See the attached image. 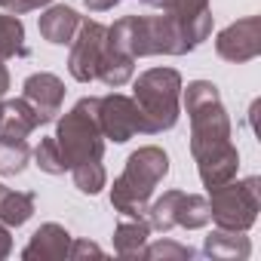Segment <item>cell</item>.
Returning a JSON list of instances; mask_svg holds the SVG:
<instances>
[{
	"label": "cell",
	"mask_w": 261,
	"mask_h": 261,
	"mask_svg": "<svg viewBox=\"0 0 261 261\" xmlns=\"http://www.w3.org/2000/svg\"><path fill=\"white\" fill-rule=\"evenodd\" d=\"M261 194H258V178H230L218 188L209 191V218L224 227V230H249L258 218Z\"/></svg>",
	"instance_id": "cell-5"
},
{
	"label": "cell",
	"mask_w": 261,
	"mask_h": 261,
	"mask_svg": "<svg viewBox=\"0 0 261 261\" xmlns=\"http://www.w3.org/2000/svg\"><path fill=\"white\" fill-rule=\"evenodd\" d=\"M40 123L37 111L25 101V98H16V101H7L4 105V114H0V133L4 136H16V139H28Z\"/></svg>",
	"instance_id": "cell-13"
},
{
	"label": "cell",
	"mask_w": 261,
	"mask_h": 261,
	"mask_svg": "<svg viewBox=\"0 0 261 261\" xmlns=\"http://www.w3.org/2000/svg\"><path fill=\"white\" fill-rule=\"evenodd\" d=\"M10 89V71H7V65L0 62V95H4Z\"/></svg>",
	"instance_id": "cell-26"
},
{
	"label": "cell",
	"mask_w": 261,
	"mask_h": 261,
	"mask_svg": "<svg viewBox=\"0 0 261 261\" xmlns=\"http://www.w3.org/2000/svg\"><path fill=\"white\" fill-rule=\"evenodd\" d=\"M0 114H4V101H0Z\"/></svg>",
	"instance_id": "cell-27"
},
{
	"label": "cell",
	"mask_w": 261,
	"mask_h": 261,
	"mask_svg": "<svg viewBox=\"0 0 261 261\" xmlns=\"http://www.w3.org/2000/svg\"><path fill=\"white\" fill-rule=\"evenodd\" d=\"M83 255H105V252H101V246H95V243H89V240H71L68 258H83Z\"/></svg>",
	"instance_id": "cell-23"
},
{
	"label": "cell",
	"mask_w": 261,
	"mask_h": 261,
	"mask_svg": "<svg viewBox=\"0 0 261 261\" xmlns=\"http://www.w3.org/2000/svg\"><path fill=\"white\" fill-rule=\"evenodd\" d=\"M0 191H4V185H0Z\"/></svg>",
	"instance_id": "cell-28"
},
{
	"label": "cell",
	"mask_w": 261,
	"mask_h": 261,
	"mask_svg": "<svg viewBox=\"0 0 261 261\" xmlns=\"http://www.w3.org/2000/svg\"><path fill=\"white\" fill-rule=\"evenodd\" d=\"M148 237H151L148 218H142V215H120V221L114 227V249L123 258H136L148 246Z\"/></svg>",
	"instance_id": "cell-12"
},
{
	"label": "cell",
	"mask_w": 261,
	"mask_h": 261,
	"mask_svg": "<svg viewBox=\"0 0 261 261\" xmlns=\"http://www.w3.org/2000/svg\"><path fill=\"white\" fill-rule=\"evenodd\" d=\"M95 117H98V129L101 136L123 145L133 136L142 133V114L136 108V101L129 95H120V92H111V95H98L95 101Z\"/></svg>",
	"instance_id": "cell-7"
},
{
	"label": "cell",
	"mask_w": 261,
	"mask_h": 261,
	"mask_svg": "<svg viewBox=\"0 0 261 261\" xmlns=\"http://www.w3.org/2000/svg\"><path fill=\"white\" fill-rule=\"evenodd\" d=\"M71 181H74V188H77L80 194L95 197V194L105 188L108 172H105L101 160H98V163H83V166H74V169H71Z\"/></svg>",
	"instance_id": "cell-19"
},
{
	"label": "cell",
	"mask_w": 261,
	"mask_h": 261,
	"mask_svg": "<svg viewBox=\"0 0 261 261\" xmlns=\"http://www.w3.org/2000/svg\"><path fill=\"white\" fill-rule=\"evenodd\" d=\"M133 101L142 114V133L157 136L178 123L181 74L175 68H151L133 86Z\"/></svg>",
	"instance_id": "cell-3"
},
{
	"label": "cell",
	"mask_w": 261,
	"mask_h": 261,
	"mask_svg": "<svg viewBox=\"0 0 261 261\" xmlns=\"http://www.w3.org/2000/svg\"><path fill=\"white\" fill-rule=\"evenodd\" d=\"M185 108L191 117V154L203 188H218L237 178L240 154L230 142V120L221 105L218 86L209 80H194L185 89Z\"/></svg>",
	"instance_id": "cell-1"
},
{
	"label": "cell",
	"mask_w": 261,
	"mask_h": 261,
	"mask_svg": "<svg viewBox=\"0 0 261 261\" xmlns=\"http://www.w3.org/2000/svg\"><path fill=\"white\" fill-rule=\"evenodd\" d=\"M22 98L37 111L40 123H53L56 114H62V101H65V83L49 74V71H37L22 83Z\"/></svg>",
	"instance_id": "cell-9"
},
{
	"label": "cell",
	"mask_w": 261,
	"mask_h": 261,
	"mask_svg": "<svg viewBox=\"0 0 261 261\" xmlns=\"http://www.w3.org/2000/svg\"><path fill=\"white\" fill-rule=\"evenodd\" d=\"M31 157L37 160V166L46 172V175H65L68 172V163L56 145V139H40V145L31 151Z\"/></svg>",
	"instance_id": "cell-20"
},
{
	"label": "cell",
	"mask_w": 261,
	"mask_h": 261,
	"mask_svg": "<svg viewBox=\"0 0 261 261\" xmlns=\"http://www.w3.org/2000/svg\"><path fill=\"white\" fill-rule=\"evenodd\" d=\"M169 175V157L163 148L148 145L129 154L120 178L111 188V206L120 215H145L157 185Z\"/></svg>",
	"instance_id": "cell-2"
},
{
	"label": "cell",
	"mask_w": 261,
	"mask_h": 261,
	"mask_svg": "<svg viewBox=\"0 0 261 261\" xmlns=\"http://www.w3.org/2000/svg\"><path fill=\"white\" fill-rule=\"evenodd\" d=\"M209 221H212V218H209V200L200 197V194H185V191H181L178 209H175V227L194 230V227H203V224H209Z\"/></svg>",
	"instance_id": "cell-18"
},
{
	"label": "cell",
	"mask_w": 261,
	"mask_h": 261,
	"mask_svg": "<svg viewBox=\"0 0 261 261\" xmlns=\"http://www.w3.org/2000/svg\"><path fill=\"white\" fill-rule=\"evenodd\" d=\"M28 160H31L28 139H16V136H4V133H0V175L25 172Z\"/></svg>",
	"instance_id": "cell-17"
},
{
	"label": "cell",
	"mask_w": 261,
	"mask_h": 261,
	"mask_svg": "<svg viewBox=\"0 0 261 261\" xmlns=\"http://www.w3.org/2000/svg\"><path fill=\"white\" fill-rule=\"evenodd\" d=\"M142 255H145V258H197L200 252L191 249V246H181V243H175V240H163V243L145 246Z\"/></svg>",
	"instance_id": "cell-21"
},
{
	"label": "cell",
	"mask_w": 261,
	"mask_h": 261,
	"mask_svg": "<svg viewBox=\"0 0 261 261\" xmlns=\"http://www.w3.org/2000/svg\"><path fill=\"white\" fill-rule=\"evenodd\" d=\"M95 101L98 95L92 98H80L68 114L65 120L59 123L56 129V145L68 163V172L74 166H83V163H98L101 154H105V136L98 129V117H95Z\"/></svg>",
	"instance_id": "cell-4"
},
{
	"label": "cell",
	"mask_w": 261,
	"mask_h": 261,
	"mask_svg": "<svg viewBox=\"0 0 261 261\" xmlns=\"http://www.w3.org/2000/svg\"><path fill=\"white\" fill-rule=\"evenodd\" d=\"M13 252V237H10V230H7V224L0 221V258H7Z\"/></svg>",
	"instance_id": "cell-24"
},
{
	"label": "cell",
	"mask_w": 261,
	"mask_h": 261,
	"mask_svg": "<svg viewBox=\"0 0 261 261\" xmlns=\"http://www.w3.org/2000/svg\"><path fill=\"white\" fill-rule=\"evenodd\" d=\"M31 46L25 40V25L19 16L4 13L0 16V62H10V59H28Z\"/></svg>",
	"instance_id": "cell-15"
},
{
	"label": "cell",
	"mask_w": 261,
	"mask_h": 261,
	"mask_svg": "<svg viewBox=\"0 0 261 261\" xmlns=\"http://www.w3.org/2000/svg\"><path fill=\"white\" fill-rule=\"evenodd\" d=\"M34 206L37 197L31 191H10V188L0 191V221L7 227H22L34 215Z\"/></svg>",
	"instance_id": "cell-16"
},
{
	"label": "cell",
	"mask_w": 261,
	"mask_h": 261,
	"mask_svg": "<svg viewBox=\"0 0 261 261\" xmlns=\"http://www.w3.org/2000/svg\"><path fill=\"white\" fill-rule=\"evenodd\" d=\"M215 53L224 62H249L261 53V19L258 16H246L233 25H227L218 40H215Z\"/></svg>",
	"instance_id": "cell-8"
},
{
	"label": "cell",
	"mask_w": 261,
	"mask_h": 261,
	"mask_svg": "<svg viewBox=\"0 0 261 261\" xmlns=\"http://www.w3.org/2000/svg\"><path fill=\"white\" fill-rule=\"evenodd\" d=\"M49 4H53V0H0V7H4L7 13H13V16L31 13V10H43Z\"/></svg>",
	"instance_id": "cell-22"
},
{
	"label": "cell",
	"mask_w": 261,
	"mask_h": 261,
	"mask_svg": "<svg viewBox=\"0 0 261 261\" xmlns=\"http://www.w3.org/2000/svg\"><path fill=\"white\" fill-rule=\"evenodd\" d=\"M105 46H108V28L95 19L80 22L77 34L71 40V56H68L71 77L80 83H92L98 74V65L105 59Z\"/></svg>",
	"instance_id": "cell-6"
},
{
	"label": "cell",
	"mask_w": 261,
	"mask_h": 261,
	"mask_svg": "<svg viewBox=\"0 0 261 261\" xmlns=\"http://www.w3.org/2000/svg\"><path fill=\"white\" fill-rule=\"evenodd\" d=\"M71 240H74V237H71L62 224L46 221V224H40V227L31 233L28 246L22 249V258H40V261L68 258V252H71Z\"/></svg>",
	"instance_id": "cell-10"
},
{
	"label": "cell",
	"mask_w": 261,
	"mask_h": 261,
	"mask_svg": "<svg viewBox=\"0 0 261 261\" xmlns=\"http://www.w3.org/2000/svg\"><path fill=\"white\" fill-rule=\"evenodd\" d=\"M80 16L71 10V7H46L43 13H40V19H37V28H40V34H43V40H49L53 46H68L71 40H74V34H77V28H80Z\"/></svg>",
	"instance_id": "cell-11"
},
{
	"label": "cell",
	"mask_w": 261,
	"mask_h": 261,
	"mask_svg": "<svg viewBox=\"0 0 261 261\" xmlns=\"http://www.w3.org/2000/svg\"><path fill=\"white\" fill-rule=\"evenodd\" d=\"M249 252H252V246H249L246 230H224V227L209 233L206 246H203V255H209V258H249Z\"/></svg>",
	"instance_id": "cell-14"
},
{
	"label": "cell",
	"mask_w": 261,
	"mask_h": 261,
	"mask_svg": "<svg viewBox=\"0 0 261 261\" xmlns=\"http://www.w3.org/2000/svg\"><path fill=\"white\" fill-rule=\"evenodd\" d=\"M83 4L92 10V13H108V10H114L120 0H83Z\"/></svg>",
	"instance_id": "cell-25"
}]
</instances>
